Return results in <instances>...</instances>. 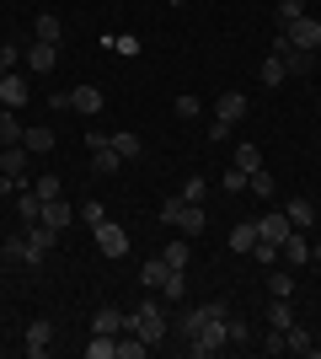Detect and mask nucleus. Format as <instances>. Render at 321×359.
<instances>
[{
  "mask_svg": "<svg viewBox=\"0 0 321 359\" xmlns=\"http://www.w3.org/2000/svg\"><path fill=\"white\" fill-rule=\"evenodd\" d=\"M129 332H139L145 344H161L166 338V311H161V300H139L134 311H129Z\"/></svg>",
  "mask_w": 321,
  "mask_h": 359,
  "instance_id": "obj_1",
  "label": "nucleus"
},
{
  "mask_svg": "<svg viewBox=\"0 0 321 359\" xmlns=\"http://www.w3.org/2000/svg\"><path fill=\"white\" fill-rule=\"evenodd\" d=\"M284 43L316 54V48H321V16H300V22H290V27H284Z\"/></svg>",
  "mask_w": 321,
  "mask_h": 359,
  "instance_id": "obj_2",
  "label": "nucleus"
},
{
  "mask_svg": "<svg viewBox=\"0 0 321 359\" xmlns=\"http://www.w3.org/2000/svg\"><path fill=\"white\" fill-rule=\"evenodd\" d=\"M54 247H59V231H54V225H43V220H32V225H27V263H43Z\"/></svg>",
  "mask_w": 321,
  "mask_h": 359,
  "instance_id": "obj_3",
  "label": "nucleus"
},
{
  "mask_svg": "<svg viewBox=\"0 0 321 359\" xmlns=\"http://www.w3.org/2000/svg\"><path fill=\"white\" fill-rule=\"evenodd\" d=\"M273 54L284 60L290 75H311V70H316V54H311V48H290V43H284V32L273 38Z\"/></svg>",
  "mask_w": 321,
  "mask_h": 359,
  "instance_id": "obj_4",
  "label": "nucleus"
},
{
  "mask_svg": "<svg viewBox=\"0 0 321 359\" xmlns=\"http://www.w3.org/2000/svg\"><path fill=\"white\" fill-rule=\"evenodd\" d=\"M97 252L102 257H129V231L113 225V220H102L97 225Z\"/></svg>",
  "mask_w": 321,
  "mask_h": 359,
  "instance_id": "obj_5",
  "label": "nucleus"
},
{
  "mask_svg": "<svg viewBox=\"0 0 321 359\" xmlns=\"http://www.w3.org/2000/svg\"><path fill=\"white\" fill-rule=\"evenodd\" d=\"M22 60H27V70H32V75H48L54 65H59V48H54V43H38V38H32V43L22 48Z\"/></svg>",
  "mask_w": 321,
  "mask_h": 359,
  "instance_id": "obj_6",
  "label": "nucleus"
},
{
  "mask_svg": "<svg viewBox=\"0 0 321 359\" xmlns=\"http://www.w3.org/2000/svg\"><path fill=\"white\" fill-rule=\"evenodd\" d=\"M92 332H107V338L129 332V311H118V306H97V311H92Z\"/></svg>",
  "mask_w": 321,
  "mask_h": 359,
  "instance_id": "obj_7",
  "label": "nucleus"
},
{
  "mask_svg": "<svg viewBox=\"0 0 321 359\" xmlns=\"http://www.w3.org/2000/svg\"><path fill=\"white\" fill-rule=\"evenodd\" d=\"M278 263H290V269L311 263V241H306V231H290V236L278 241Z\"/></svg>",
  "mask_w": 321,
  "mask_h": 359,
  "instance_id": "obj_8",
  "label": "nucleus"
},
{
  "mask_svg": "<svg viewBox=\"0 0 321 359\" xmlns=\"http://www.w3.org/2000/svg\"><path fill=\"white\" fill-rule=\"evenodd\" d=\"M27 97H32L27 75H22V70H6V81H0V107H22Z\"/></svg>",
  "mask_w": 321,
  "mask_h": 359,
  "instance_id": "obj_9",
  "label": "nucleus"
},
{
  "mask_svg": "<svg viewBox=\"0 0 321 359\" xmlns=\"http://www.w3.org/2000/svg\"><path fill=\"white\" fill-rule=\"evenodd\" d=\"M27 166H32L27 145H0V172H11L16 182H27Z\"/></svg>",
  "mask_w": 321,
  "mask_h": 359,
  "instance_id": "obj_10",
  "label": "nucleus"
},
{
  "mask_svg": "<svg viewBox=\"0 0 321 359\" xmlns=\"http://www.w3.org/2000/svg\"><path fill=\"white\" fill-rule=\"evenodd\" d=\"M214 118H220V123H241V118H246V91H220Z\"/></svg>",
  "mask_w": 321,
  "mask_h": 359,
  "instance_id": "obj_11",
  "label": "nucleus"
},
{
  "mask_svg": "<svg viewBox=\"0 0 321 359\" xmlns=\"http://www.w3.org/2000/svg\"><path fill=\"white\" fill-rule=\"evenodd\" d=\"M48 344H54V322L48 316H32V327H27V354H48Z\"/></svg>",
  "mask_w": 321,
  "mask_h": 359,
  "instance_id": "obj_12",
  "label": "nucleus"
},
{
  "mask_svg": "<svg viewBox=\"0 0 321 359\" xmlns=\"http://www.w3.org/2000/svg\"><path fill=\"white\" fill-rule=\"evenodd\" d=\"M107 145L118 150L123 161H134V156H145V140H139L134 129H113V135H107Z\"/></svg>",
  "mask_w": 321,
  "mask_h": 359,
  "instance_id": "obj_13",
  "label": "nucleus"
},
{
  "mask_svg": "<svg viewBox=\"0 0 321 359\" xmlns=\"http://www.w3.org/2000/svg\"><path fill=\"white\" fill-rule=\"evenodd\" d=\"M70 107L86 113V118H97V113H102V86H76L70 91Z\"/></svg>",
  "mask_w": 321,
  "mask_h": 359,
  "instance_id": "obj_14",
  "label": "nucleus"
},
{
  "mask_svg": "<svg viewBox=\"0 0 321 359\" xmlns=\"http://www.w3.org/2000/svg\"><path fill=\"white\" fill-rule=\"evenodd\" d=\"M70 220H76V204H70V198H48V204H43V225H54V231H64V225H70Z\"/></svg>",
  "mask_w": 321,
  "mask_h": 359,
  "instance_id": "obj_15",
  "label": "nucleus"
},
{
  "mask_svg": "<svg viewBox=\"0 0 321 359\" xmlns=\"http://www.w3.org/2000/svg\"><path fill=\"white\" fill-rule=\"evenodd\" d=\"M177 231H183L187 241H193V236H204V231H209V215H204V204H187V210H183V220H177Z\"/></svg>",
  "mask_w": 321,
  "mask_h": 359,
  "instance_id": "obj_16",
  "label": "nucleus"
},
{
  "mask_svg": "<svg viewBox=\"0 0 321 359\" xmlns=\"http://www.w3.org/2000/svg\"><path fill=\"white\" fill-rule=\"evenodd\" d=\"M284 215H290V225H294V231H311V225L321 220V215H316V204H311V198H290V210H284Z\"/></svg>",
  "mask_w": 321,
  "mask_h": 359,
  "instance_id": "obj_17",
  "label": "nucleus"
},
{
  "mask_svg": "<svg viewBox=\"0 0 321 359\" xmlns=\"http://www.w3.org/2000/svg\"><path fill=\"white\" fill-rule=\"evenodd\" d=\"M166 273H171V263H166V257H161V252H155L150 263L139 269V285H145V290H161V285H166Z\"/></svg>",
  "mask_w": 321,
  "mask_h": 359,
  "instance_id": "obj_18",
  "label": "nucleus"
},
{
  "mask_svg": "<svg viewBox=\"0 0 321 359\" xmlns=\"http://www.w3.org/2000/svg\"><path fill=\"white\" fill-rule=\"evenodd\" d=\"M257 231H262V241H284V236L294 231V225H290V215H262V220H257Z\"/></svg>",
  "mask_w": 321,
  "mask_h": 359,
  "instance_id": "obj_19",
  "label": "nucleus"
},
{
  "mask_svg": "<svg viewBox=\"0 0 321 359\" xmlns=\"http://www.w3.org/2000/svg\"><path fill=\"white\" fill-rule=\"evenodd\" d=\"M257 81H262V86H284V81H290V70H284V60H278V54H268V60L257 65Z\"/></svg>",
  "mask_w": 321,
  "mask_h": 359,
  "instance_id": "obj_20",
  "label": "nucleus"
},
{
  "mask_svg": "<svg viewBox=\"0 0 321 359\" xmlns=\"http://www.w3.org/2000/svg\"><path fill=\"white\" fill-rule=\"evenodd\" d=\"M22 123H16V107H0V145H22Z\"/></svg>",
  "mask_w": 321,
  "mask_h": 359,
  "instance_id": "obj_21",
  "label": "nucleus"
},
{
  "mask_svg": "<svg viewBox=\"0 0 321 359\" xmlns=\"http://www.w3.org/2000/svg\"><path fill=\"white\" fill-rule=\"evenodd\" d=\"M59 16H54V11H43V16H38V22H32V38H38V43H59Z\"/></svg>",
  "mask_w": 321,
  "mask_h": 359,
  "instance_id": "obj_22",
  "label": "nucleus"
},
{
  "mask_svg": "<svg viewBox=\"0 0 321 359\" xmlns=\"http://www.w3.org/2000/svg\"><path fill=\"white\" fill-rule=\"evenodd\" d=\"M257 241H262L257 220H246V225H236V231H230V247H236V252H252V247H257Z\"/></svg>",
  "mask_w": 321,
  "mask_h": 359,
  "instance_id": "obj_23",
  "label": "nucleus"
},
{
  "mask_svg": "<svg viewBox=\"0 0 321 359\" xmlns=\"http://www.w3.org/2000/svg\"><path fill=\"white\" fill-rule=\"evenodd\" d=\"M16 215H22V220H43V198L32 194V188H22V194H16Z\"/></svg>",
  "mask_w": 321,
  "mask_h": 359,
  "instance_id": "obj_24",
  "label": "nucleus"
},
{
  "mask_svg": "<svg viewBox=\"0 0 321 359\" xmlns=\"http://www.w3.org/2000/svg\"><path fill=\"white\" fill-rule=\"evenodd\" d=\"M268 327H294V306H290V295H273V306H268Z\"/></svg>",
  "mask_w": 321,
  "mask_h": 359,
  "instance_id": "obj_25",
  "label": "nucleus"
},
{
  "mask_svg": "<svg viewBox=\"0 0 321 359\" xmlns=\"http://www.w3.org/2000/svg\"><path fill=\"white\" fill-rule=\"evenodd\" d=\"M284 344H290V354H321L316 344H311V332L294 322V327H284Z\"/></svg>",
  "mask_w": 321,
  "mask_h": 359,
  "instance_id": "obj_26",
  "label": "nucleus"
},
{
  "mask_svg": "<svg viewBox=\"0 0 321 359\" xmlns=\"http://www.w3.org/2000/svg\"><path fill=\"white\" fill-rule=\"evenodd\" d=\"M145 354H150V344L139 332H118V359H145Z\"/></svg>",
  "mask_w": 321,
  "mask_h": 359,
  "instance_id": "obj_27",
  "label": "nucleus"
},
{
  "mask_svg": "<svg viewBox=\"0 0 321 359\" xmlns=\"http://www.w3.org/2000/svg\"><path fill=\"white\" fill-rule=\"evenodd\" d=\"M86 359H118V338H107V332H92V344H86Z\"/></svg>",
  "mask_w": 321,
  "mask_h": 359,
  "instance_id": "obj_28",
  "label": "nucleus"
},
{
  "mask_svg": "<svg viewBox=\"0 0 321 359\" xmlns=\"http://www.w3.org/2000/svg\"><path fill=\"white\" fill-rule=\"evenodd\" d=\"M161 257H166L171 269H187V257H193V241H187V236H177L171 247H161Z\"/></svg>",
  "mask_w": 321,
  "mask_h": 359,
  "instance_id": "obj_29",
  "label": "nucleus"
},
{
  "mask_svg": "<svg viewBox=\"0 0 321 359\" xmlns=\"http://www.w3.org/2000/svg\"><path fill=\"white\" fill-rule=\"evenodd\" d=\"M22 145H27L32 156H48V150H54V129H27V135H22Z\"/></svg>",
  "mask_w": 321,
  "mask_h": 359,
  "instance_id": "obj_30",
  "label": "nucleus"
},
{
  "mask_svg": "<svg viewBox=\"0 0 321 359\" xmlns=\"http://www.w3.org/2000/svg\"><path fill=\"white\" fill-rule=\"evenodd\" d=\"M161 295H166V300H187V269H171L166 285H161Z\"/></svg>",
  "mask_w": 321,
  "mask_h": 359,
  "instance_id": "obj_31",
  "label": "nucleus"
},
{
  "mask_svg": "<svg viewBox=\"0 0 321 359\" xmlns=\"http://www.w3.org/2000/svg\"><path fill=\"white\" fill-rule=\"evenodd\" d=\"M236 166H241V172H257V166H262V150L252 145V140H241V145H236Z\"/></svg>",
  "mask_w": 321,
  "mask_h": 359,
  "instance_id": "obj_32",
  "label": "nucleus"
},
{
  "mask_svg": "<svg viewBox=\"0 0 321 359\" xmlns=\"http://www.w3.org/2000/svg\"><path fill=\"white\" fill-rule=\"evenodd\" d=\"M118 161H123V156H118L113 145H97V150H92V166L102 172V177H107V172H118Z\"/></svg>",
  "mask_w": 321,
  "mask_h": 359,
  "instance_id": "obj_33",
  "label": "nucleus"
},
{
  "mask_svg": "<svg viewBox=\"0 0 321 359\" xmlns=\"http://www.w3.org/2000/svg\"><path fill=\"white\" fill-rule=\"evenodd\" d=\"M32 194H38V198H43V204H48V198H59V194H64V182L54 177V172H43V177L32 182Z\"/></svg>",
  "mask_w": 321,
  "mask_h": 359,
  "instance_id": "obj_34",
  "label": "nucleus"
},
{
  "mask_svg": "<svg viewBox=\"0 0 321 359\" xmlns=\"http://www.w3.org/2000/svg\"><path fill=\"white\" fill-rule=\"evenodd\" d=\"M183 210H187V198H183V194L161 198V225H177V220H183Z\"/></svg>",
  "mask_w": 321,
  "mask_h": 359,
  "instance_id": "obj_35",
  "label": "nucleus"
},
{
  "mask_svg": "<svg viewBox=\"0 0 321 359\" xmlns=\"http://www.w3.org/2000/svg\"><path fill=\"white\" fill-rule=\"evenodd\" d=\"M268 295H290V300H294V273L273 269V273H268Z\"/></svg>",
  "mask_w": 321,
  "mask_h": 359,
  "instance_id": "obj_36",
  "label": "nucleus"
},
{
  "mask_svg": "<svg viewBox=\"0 0 321 359\" xmlns=\"http://www.w3.org/2000/svg\"><path fill=\"white\" fill-rule=\"evenodd\" d=\"M225 338H230V344H252V327H246L241 316L230 311V316H225Z\"/></svg>",
  "mask_w": 321,
  "mask_h": 359,
  "instance_id": "obj_37",
  "label": "nucleus"
},
{
  "mask_svg": "<svg viewBox=\"0 0 321 359\" xmlns=\"http://www.w3.org/2000/svg\"><path fill=\"white\" fill-rule=\"evenodd\" d=\"M171 113H177L183 123H193V118L204 113V102H199V97H177V102H171Z\"/></svg>",
  "mask_w": 321,
  "mask_h": 359,
  "instance_id": "obj_38",
  "label": "nucleus"
},
{
  "mask_svg": "<svg viewBox=\"0 0 321 359\" xmlns=\"http://www.w3.org/2000/svg\"><path fill=\"white\" fill-rule=\"evenodd\" d=\"M300 16H306V0H278V27H290Z\"/></svg>",
  "mask_w": 321,
  "mask_h": 359,
  "instance_id": "obj_39",
  "label": "nucleus"
},
{
  "mask_svg": "<svg viewBox=\"0 0 321 359\" xmlns=\"http://www.w3.org/2000/svg\"><path fill=\"white\" fill-rule=\"evenodd\" d=\"M262 354H290V344H284V327H268V332H262Z\"/></svg>",
  "mask_w": 321,
  "mask_h": 359,
  "instance_id": "obj_40",
  "label": "nucleus"
},
{
  "mask_svg": "<svg viewBox=\"0 0 321 359\" xmlns=\"http://www.w3.org/2000/svg\"><path fill=\"white\" fill-rule=\"evenodd\" d=\"M76 215H80V220H86V225H92V231H97V225L107 220V210H102V204H97V198H86V204H80Z\"/></svg>",
  "mask_w": 321,
  "mask_h": 359,
  "instance_id": "obj_41",
  "label": "nucleus"
},
{
  "mask_svg": "<svg viewBox=\"0 0 321 359\" xmlns=\"http://www.w3.org/2000/svg\"><path fill=\"white\" fill-rule=\"evenodd\" d=\"M246 182H252V194H257V198H273V177H268L262 166H257V172H252Z\"/></svg>",
  "mask_w": 321,
  "mask_h": 359,
  "instance_id": "obj_42",
  "label": "nucleus"
},
{
  "mask_svg": "<svg viewBox=\"0 0 321 359\" xmlns=\"http://www.w3.org/2000/svg\"><path fill=\"white\" fill-rule=\"evenodd\" d=\"M246 257H257V263H268V269H273V263H278V241H257Z\"/></svg>",
  "mask_w": 321,
  "mask_h": 359,
  "instance_id": "obj_43",
  "label": "nucleus"
},
{
  "mask_svg": "<svg viewBox=\"0 0 321 359\" xmlns=\"http://www.w3.org/2000/svg\"><path fill=\"white\" fill-rule=\"evenodd\" d=\"M204 194H209V188H204V177H187V182H183V198H187V204H204Z\"/></svg>",
  "mask_w": 321,
  "mask_h": 359,
  "instance_id": "obj_44",
  "label": "nucleus"
},
{
  "mask_svg": "<svg viewBox=\"0 0 321 359\" xmlns=\"http://www.w3.org/2000/svg\"><path fill=\"white\" fill-rule=\"evenodd\" d=\"M246 177H252V172H241V166H236V172H225V194H241Z\"/></svg>",
  "mask_w": 321,
  "mask_h": 359,
  "instance_id": "obj_45",
  "label": "nucleus"
},
{
  "mask_svg": "<svg viewBox=\"0 0 321 359\" xmlns=\"http://www.w3.org/2000/svg\"><path fill=\"white\" fill-rule=\"evenodd\" d=\"M6 257H16V263H27V236H11V241H6Z\"/></svg>",
  "mask_w": 321,
  "mask_h": 359,
  "instance_id": "obj_46",
  "label": "nucleus"
},
{
  "mask_svg": "<svg viewBox=\"0 0 321 359\" xmlns=\"http://www.w3.org/2000/svg\"><path fill=\"white\" fill-rule=\"evenodd\" d=\"M107 48H118V54H139V38H102Z\"/></svg>",
  "mask_w": 321,
  "mask_h": 359,
  "instance_id": "obj_47",
  "label": "nucleus"
},
{
  "mask_svg": "<svg viewBox=\"0 0 321 359\" xmlns=\"http://www.w3.org/2000/svg\"><path fill=\"white\" fill-rule=\"evenodd\" d=\"M0 60L16 70V65H22V43H0Z\"/></svg>",
  "mask_w": 321,
  "mask_h": 359,
  "instance_id": "obj_48",
  "label": "nucleus"
},
{
  "mask_svg": "<svg viewBox=\"0 0 321 359\" xmlns=\"http://www.w3.org/2000/svg\"><path fill=\"white\" fill-rule=\"evenodd\" d=\"M6 70H11V65H6V60H0V81H6Z\"/></svg>",
  "mask_w": 321,
  "mask_h": 359,
  "instance_id": "obj_49",
  "label": "nucleus"
},
{
  "mask_svg": "<svg viewBox=\"0 0 321 359\" xmlns=\"http://www.w3.org/2000/svg\"><path fill=\"white\" fill-rule=\"evenodd\" d=\"M166 6H187V0H166Z\"/></svg>",
  "mask_w": 321,
  "mask_h": 359,
  "instance_id": "obj_50",
  "label": "nucleus"
}]
</instances>
